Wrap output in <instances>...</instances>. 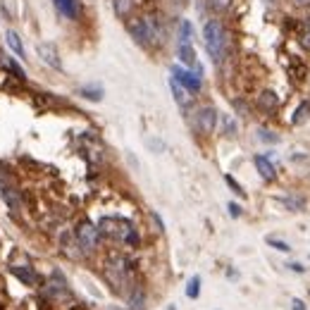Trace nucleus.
<instances>
[{
    "instance_id": "1",
    "label": "nucleus",
    "mask_w": 310,
    "mask_h": 310,
    "mask_svg": "<svg viewBox=\"0 0 310 310\" xmlns=\"http://www.w3.org/2000/svg\"><path fill=\"white\" fill-rule=\"evenodd\" d=\"M203 43H205V50L212 57V62L219 64L224 60V53H227V31L222 27L219 19H208L205 27H203Z\"/></svg>"
},
{
    "instance_id": "2",
    "label": "nucleus",
    "mask_w": 310,
    "mask_h": 310,
    "mask_svg": "<svg viewBox=\"0 0 310 310\" xmlns=\"http://www.w3.org/2000/svg\"><path fill=\"white\" fill-rule=\"evenodd\" d=\"M129 34L131 38L136 41L138 46L150 48L160 41V31H158V24H155L153 17H136V19H129Z\"/></svg>"
},
{
    "instance_id": "3",
    "label": "nucleus",
    "mask_w": 310,
    "mask_h": 310,
    "mask_svg": "<svg viewBox=\"0 0 310 310\" xmlns=\"http://www.w3.org/2000/svg\"><path fill=\"white\" fill-rule=\"evenodd\" d=\"M74 237H76L79 248H82L84 253H93V251L98 248V244H101V229L96 227V224H91L89 219H84V222L76 224Z\"/></svg>"
},
{
    "instance_id": "4",
    "label": "nucleus",
    "mask_w": 310,
    "mask_h": 310,
    "mask_svg": "<svg viewBox=\"0 0 310 310\" xmlns=\"http://www.w3.org/2000/svg\"><path fill=\"white\" fill-rule=\"evenodd\" d=\"M217 122H219L217 110L210 108V105L198 108V110H196V115H193V129H196L198 134H205V136H210V134L215 131Z\"/></svg>"
},
{
    "instance_id": "5",
    "label": "nucleus",
    "mask_w": 310,
    "mask_h": 310,
    "mask_svg": "<svg viewBox=\"0 0 310 310\" xmlns=\"http://www.w3.org/2000/svg\"><path fill=\"white\" fill-rule=\"evenodd\" d=\"M172 79H177V82L182 84L189 93H198L203 89V74L193 72V69H189V67H179V64H174L172 67Z\"/></svg>"
},
{
    "instance_id": "6",
    "label": "nucleus",
    "mask_w": 310,
    "mask_h": 310,
    "mask_svg": "<svg viewBox=\"0 0 310 310\" xmlns=\"http://www.w3.org/2000/svg\"><path fill=\"white\" fill-rule=\"evenodd\" d=\"M101 231L103 234H108L112 239H122V241H127V237L134 231L131 224H129L127 219L122 217H103L101 219Z\"/></svg>"
},
{
    "instance_id": "7",
    "label": "nucleus",
    "mask_w": 310,
    "mask_h": 310,
    "mask_svg": "<svg viewBox=\"0 0 310 310\" xmlns=\"http://www.w3.org/2000/svg\"><path fill=\"white\" fill-rule=\"evenodd\" d=\"M38 55L43 57V62L50 64L53 69H62V62H60V55H57V48L53 43H38Z\"/></svg>"
},
{
    "instance_id": "8",
    "label": "nucleus",
    "mask_w": 310,
    "mask_h": 310,
    "mask_svg": "<svg viewBox=\"0 0 310 310\" xmlns=\"http://www.w3.org/2000/svg\"><path fill=\"white\" fill-rule=\"evenodd\" d=\"M253 165H256L258 174L263 177L265 182H272L274 177H277V170H274V165L270 163L267 155H256V158H253Z\"/></svg>"
},
{
    "instance_id": "9",
    "label": "nucleus",
    "mask_w": 310,
    "mask_h": 310,
    "mask_svg": "<svg viewBox=\"0 0 310 310\" xmlns=\"http://www.w3.org/2000/svg\"><path fill=\"white\" fill-rule=\"evenodd\" d=\"M10 272L15 274L22 284H27V286H36L38 284V274L34 272V267H19V265H12Z\"/></svg>"
},
{
    "instance_id": "10",
    "label": "nucleus",
    "mask_w": 310,
    "mask_h": 310,
    "mask_svg": "<svg viewBox=\"0 0 310 310\" xmlns=\"http://www.w3.org/2000/svg\"><path fill=\"white\" fill-rule=\"evenodd\" d=\"M258 108L263 110V112H274V110L279 108V96L274 91H263L258 96Z\"/></svg>"
},
{
    "instance_id": "11",
    "label": "nucleus",
    "mask_w": 310,
    "mask_h": 310,
    "mask_svg": "<svg viewBox=\"0 0 310 310\" xmlns=\"http://www.w3.org/2000/svg\"><path fill=\"white\" fill-rule=\"evenodd\" d=\"M55 8H57V12L67 19L79 17V3H76V0H55Z\"/></svg>"
},
{
    "instance_id": "12",
    "label": "nucleus",
    "mask_w": 310,
    "mask_h": 310,
    "mask_svg": "<svg viewBox=\"0 0 310 310\" xmlns=\"http://www.w3.org/2000/svg\"><path fill=\"white\" fill-rule=\"evenodd\" d=\"M170 89H172V93H174V101L179 103V108H182V110H186V108H189V103H191V98H189V91L184 89L182 84L177 82V79H170Z\"/></svg>"
},
{
    "instance_id": "13",
    "label": "nucleus",
    "mask_w": 310,
    "mask_h": 310,
    "mask_svg": "<svg viewBox=\"0 0 310 310\" xmlns=\"http://www.w3.org/2000/svg\"><path fill=\"white\" fill-rule=\"evenodd\" d=\"M79 96L86 98V101L98 103V101H103V86H98V84H93V86H84V89H79Z\"/></svg>"
},
{
    "instance_id": "14",
    "label": "nucleus",
    "mask_w": 310,
    "mask_h": 310,
    "mask_svg": "<svg viewBox=\"0 0 310 310\" xmlns=\"http://www.w3.org/2000/svg\"><path fill=\"white\" fill-rule=\"evenodd\" d=\"M5 41H8V46L24 60V46H22V38H19L17 31H8V34H5Z\"/></svg>"
},
{
    "instance_id": "15",
    "label": "nucleus",
    "mask_w": 310,
    "mask_h": 310,
    "mask_svg": "<svg viewBox=\"0 0 310 310\" xmlns=\"http://www.w3.org/2000/svg\"><path fill=\"white\" fill-rule=\"evenodd\" d=\"M308 117H310V101H301V105H298V108H296V112H293L291 122L298 127V124H303Z\"/></svg>"
},
{
    "instance_id": "16",
    "label": "nucleus",
    "mask_w": 310,
    "mask_h": 310,
    "mask_svg": "<svg viewBox=\"0 0 310 310\" xmlns=\"http://www.w3.org/2000/svg\"><path fill=\"white\" fill-rule=\"evenodd\" d=\"M112 5H115V15L124 19V17H129L131 10H134V0H115Z\"/></svg>"
},
{
    "instance_id": "17",
    "label": "nucleus",
    "mask_w": 310,
    "mask_h": 310,
    "mask_svg": "<svg viewBox=\"0 0 310 310\" xmlns=\"http://www.w3.org/2000/svg\"><path fill=\"white\" fill-rule=\"evenodd\" d=\"M282 205L286 210H291V212H298V210H303L305 201H303V198H298V196H284V198H282Z\"/></svg>"
},
{
    "instance_id": "18",
    "label": "nucleus",
    "mask_w": 310,
    "mask_h": 310,
    "mask_svg": "<svg viewBox=\"0 0 310 310\" xmlns=\"http://www.w3.org/2000/svg\"><path fill=\"white\" fill-rule=\"evenodd\" d=\"M143 303H146V296H143V291L136 286L134 291L129 293V305H131V310H143Z\"/></svg>"
},
{
    "instance_id": "19",
    "label": "nucleus",
    "mask_w": 310,
    "mask_h": 310,
    "mask_svg": "<svg viewBox=\"0 0 310 310\" xmlns=\"http://www.w3.org/2000/svg\"><path fill=\"white\" fill-rule=\"evenodd\" d=\"M219 122H222V131L227 134V136H237V122L231 119V115H219Z\"/></svg>"
},
{
    "instance_id": "20",
    "label": "nucleus",
    "mask_w": 310,
    "mask_h": 310,
    "mask_svg": "<svg viewBox=\"0 0 310 310\" xmlns=\"http://www.w3.org/2000/svg\"><path fill=\"white\" fill-rule=\"evenodd\" d=\"M3 201L8 203L12 210H19V208H22V203H19V196H17V191H15V189H3Z\"/></svg>"
},
{
    "instance_id": "21",
    "label": "nucleus",
    "mask_w": 310,
    "mask_h": 310,
    "mask_svg": "<svg viewBox=\"0 0 310 310\" xmlns=\"http://www.w3.org/2000/svg\"><path fill=\"white\" fill-rule=\"evenodd\" d=\"M193 38V27L189 19H182L179 22V41H191Z\"/></svg>"
},
{
    "instance_id": "22",
    "label": "nucleus",
    "mask_w": 310,
    "mask_h": 310,
    "mask_svg": "<svg viewBox=\"0 0 310 310\" xmlns=\"http://www.w3.org/2000/svg\"><path fill=\"white\" fill-rule=\"evenodd\" d=\"M198 293H201V277L196 274V277H191V282L186 286V296L189 298H198Z\"/></svg>"
},
{
    "instance_id": "23",
    "label": "nucleus",
    "mask_w": 310,
    "mask_h": 310,
    "mask_svg": "<svg viewBox=\"0 0 310 310\" xmlns=\"http://www.w3.org/2000/svg\"><path fill=\"white\" fill-rule=\"evenodd\" d=\"M258 136H260V141H265V143H277V141H279V136H277L274 131H270V129H260Z\"/></svg>"
},
{
    "instance_id": "24",
    "label": "nucleus",
    "mask_w": 310,
    "mask_h": 310,
    "mask_svg": "<svg viewBox=\"0 0 310 310\" xmlns=\"http://www.w3.org/2000/svg\"><path fill=\"white\" fill-rule=\"evenodd\" d=\"M267 244H270V246L272 248H277V251H282V253H289V251H291V246H289V244H286V241H279V239H267Z\"/></svg>"
},
{
    "instance_id": "25",
    "label": "nucleus",
    "mask_w": 310,
    "mask_h": 310,
    "mask_svg": "<svg viewBox=\"0 0 310 310\" xmlns=\"http://www.w3.org/2000/svg\"><path fill=\"white\" fill-rule=\"evenodd\" d=\"M231 3H234V0H210L212 10H217V12H224V10H229V8H231Z\"/></svg>"
},
{
    "instance_id": "26",
    "label": "nucleus",
    "mask_w": 310,
    "mask_h": 310,
    "mask_svg": "<svg viewBox=\"0 0 310 310\" xmlns=\"http://www.w3.org/2000/svg\"><path fill=\"white\" fill-rule=\"evenodd\" d=\"M224 182H227L229 186H231V191L237 193V196H246V193H244V189H241V186H239V184H237V179H234V177H231V174H224Z\"/></svg>"
},
{
    "instance_id": "27",
    "label": "nucleus",
    "mask_w": 310,
    "mask_h": 310,
    "mask_svg": "<svg viewBox=\"0 0 310 310\" xmlns=\"http://www.w3.org/2000/svg\"><path fill=\"white\" fill-rule=\"evenodd\" d=\"M8 67H10V69H12V72H15V76H17V79H22V82L27 79V74H24V69H22V67H19L17 62H12V60H8Z\"/></svg>"
},
{
    "instance_id": "28",
    "label": "nucleus",
    "mask_w": 310,
    "mask_h": 310,
    "mask_svg": "<svg viewBox=\"0 0 310 310\" xmlns=\"http://www.w3.org/2000/svg\"><path fill=\"white\" fill-rule=\"evenodd\" d=\"M229 215H231V217H241V205H237V203H229Z\"/></svg>"
},
{
    "instance_id": "29",
    "label": "nucleus",
    "mask_w": 310,
    "mask_h": 310,
    "mask_svg": "<svg viewBox=\"0 0 310 310\" xmlns=\"http://www.w3.org/2000/svg\"><path fill=\"white\" fill-rule=\"evenodd\" d=\"M289 267H291V272H305V267H303V265L301 263H291V265H289Z\"/></svg>"
},
{
    "instance_id": "30",
    "label": "nucleus",
    "mask_w": 310,
    "mask_h": 310,
    "mask_svg": "<svg viewBox=\"0 0 310 310\" xmlns=\"http://www.w3.org/2000/svg\"><path fill=\"white\" fill-rule=\"evenodd\" d=\"M291 305H293L291 310H305V303H303V301H298V298H296V301H293Z\"/></svg>"
},
{
    "instance_id": "31",
    "label": "nucleus",
    "mask_w": 310,
    "mask_h": 310,
    "mask_svg": "<svg viewBox=\"0 0 310 310\" xmlns=\"http://www.w3.org/2000/svg\"><path fill=\"white\" fill-rule=\"evenodd\" d=\"M296 5H301V8H310V0H293Z\"/></svg>"
},
{
    "instance_id": "32",
    "label": "nucleus",
    "mask_w": 310,
    "mask_h": 310,
    "mask_svg": "<svg viewBox=\"0 0 310 310\" xmlns=\"http://www.w3.org/2000/svg\"><path fill=\"white\" fill-rule=\"evenodd\" d=\"M305 29H308V36H310V17L305 19Z\"/></svg>"
}]
</instances>
